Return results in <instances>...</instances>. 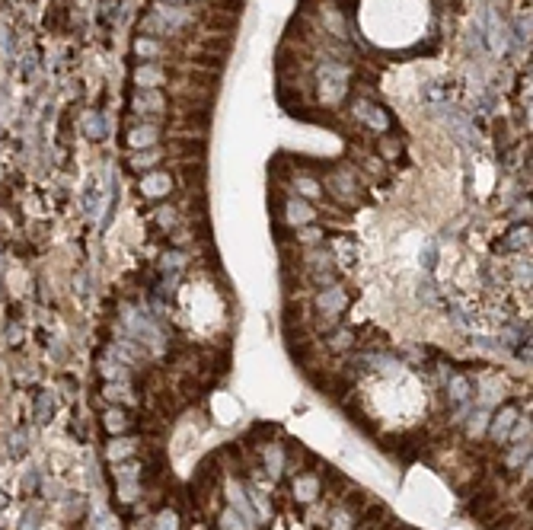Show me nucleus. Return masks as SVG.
Segmentation results:
<instances>
[{
    "instance_id": "obj_1",
    "label": "nucleus",
    "mask_w": 533,
    "mask_h": 530,
    "mask_svg": "<svg viewBox=\"0 0 533 530\" xmlns=\"http://www.w3.org/2000/svg\"><path fill=\"white\" fill-rule=\"evenodd\" d=\"M313 310L319 316V326H335L339 316L348 310V294L339 288V284H329V288H319L317 298H313Z\"/></svg>"
},
{
    "instance_id": "obj_2",
    "label": "nucleus",
    "mask_w": 533,
    "mask_h": 530,
    "mask_svg": "<svg viewBox=\"0 0 533 530\" xmlns=\"http://www.w3.org/2000/svg\"><path fill=\"white\" fill-rule=\"evenodd\" d=\"M329 189H333V195L339 201H345V205H358V185H355V179L348 176V170H335L333 179H329Z\"/></svg>"
},
{
    "instance_id": "obj_3",
    "label": "nucleus",
    "mask_w": 533,
    "mask_h": 530,
    "mask_svg": "<svg viewBox=\"0 0 533 530\" xmlns=\"http://www.w3.org/2000/svg\"><path fill=\"white\" fill-rule=\"evenodd\" d=\"M527 246H530V224L511 227V230L505 233L498 243H495V249H498V253H524Z\"/></svg>"
},
{
    "instance_id": "obj_4",
    "label": "nucleus",
    "mask_w": 533,
    "mask_h": 530,
    "mask_svg": "<svg viewBox=\"0 0 533 530\" xmlns=\"http://www.w3.org/2000/svg\"><path fill=\"white\" fill-rule=\"evenodd\" d=\"M284 221L300 230V227H307V224H313V221H317V211H313V208H310L303 199H291L288 205H284Z\"/></svg>"
},
{
    "instance_id": "obj_5",
    "label": "nucleus",
    "mask_w": 533,
    "mask_h": 530,
    "mask_svg": "<svg viewBox=\"0 0 533 530\" xmlns=\"http://www.w3.org/2000/svg\"><path fill=\"white\" fill-rule=\"evenodd\" d=\"M355 116H358L361 122H367L371 128H377V131H386V128H390V116H386L380 106H374V102H367V100L355 102Z\"/></svg>"
},
{
    "instance_id": "obj_6",
    "label": "nucleus",
    "mask_w": 533,
    "mask_h": 530,
    "mask_svg": "<svg viewBox=\"0 0 533 530\" xmlns=\"http://www.w3.org/2000/svg\"><path fill=\"white\" fill-rule=\"evenodd\" d=\"M169 189H173V179H169L167 173H147L141 179V195L144 199H163Z\"/></svg>"
},
{
    "instance_id": "obj_7",
    "label": "nucleus",
    "mask_w": 533,
    "mask_h": 530,
    "mask_svg": "<svg viewBox=\"0 0 533 530\" xmlns=\"http://www.w3.org/2000/svg\"><path fill=\"white\" fill-rule=\"evenodd\" d=\"M485 33H489V45H492L495 55H505V51H508V35L511 33L495 17H489V29H485Z\"/></svg>"
},
{
    "instance_id": "obj_8",
    "label": "nucleus",
    "mask_w": 533,
    "mask_h": 530,
    "mask_svg": "<svg viewBox=\"0 0 533 530\" xmlns=\"http://www.w3.org/2000/svg\"><path fill=\"white\" fill-rule=\"evenodd\" d=\"M167 80V74L160 71V67H150V64H141L138 71H134V83L138 86H147V90H153V86H160V83Z\"/></svg>"
},
{
    "instance_id": "obj_9",
    "label": "nucleus",
    "mask_w": 533,
    "mask_h": 530,
    "mask_svg": "<svg viewBox=\"0 0 533 530\" xmlns=\"http://www.w3.org/2000/svg\"><path fill=\"white\" fill-rule=\"evenodd\" d=\"M157 125H144V128H131L128 131V144L131 147H153L157 144Z\"/></svg>"
},
{
    "instance_id": "obj_10",
    "label": "nucleus",
    "mask_w": 533,
    "mask_h": 530,
    "mask_svg": "<svg viewBox=\"0 0 533 530\" xmlns=\"http://www.w3.org/2000/svg\"><path fill=\"white\" fill-rule=\"evenodd\" d=\"M351 345H355V332L345 329V326L329 336V348H333V351H351Z\"/></svg>"
},
{
    "instance_id": "obj_11",
    "label": "nucleus",
    "mask_w": 533,
    "mask_h": 530,
    "mask_svg": "<svg viewBox=\"0 0 533 530\" xmlns=\"http://www.w3.org/2000/svg\"><path fill=\"white\" fill-rule=\"evenodd\" d=\"M438 253H441V243H438V240H428L425 246H422L418 262H422V268H425V272H431L434 265H438Z\"/></svg>"
},
{
    "instance_id": "obj_12",
    "label": "nucleus",
    "mask_w": 533,
    "mask_h": 530,
    "mask_svg": "<svg viewBox=\"0 0 533 530\" xmlns=\"http://www.w3.org/2000/svg\"><path fill=\"white\" fill-rule=\"evenodd\" d=\"M294 189H297L300 199H317L319 192H323V185L317 183V179H310V176H297V183H294Z\"/></svg>"
},
{
    "instance_id": "obj_13",
    "label": "nucleus",
    "mask_w": 533,
    "mask_h": 530,
    "mask_svg": "<svg viewBox=\"0 0 533 530\" xmlns=\"http://www.w3.org/2000/svg\"><path fill=\"white\" fill-rule=\"evenodd\" d=\"M131 106L138 112H144V109H163V96H157V93H138L131 100Z\"/></svg>"
},
{
    "instance_id": "obj_14",
    "label": "nucleus",
    "mask_w": 533,
    "mask_h": 530,
    "mask_svg": "<svg viewBox=\"0 0 533 530\" xmlns=\"http://www.w3.org/2000/svg\"><path fill=\"white\" fill-rule=\"evenodd\" d=\"M297 240L303 243V246H323V230L319 227H313V224H307V227H300V233H297Z\"/></svg>"
},
{
    "instance_id": "obj_15",
    "label": "nucleus",
    "mask_w": 533,
    "mask_h": 530,
    "mask_svg": "<svg viewBox=\"0 0 533 530\" xmlns=\"http://www.w3.org/2000/svg\"><path fill=\"white\" fill-rule=\"evenodd\" d=\"M134 51H138L141 58H157L160 51H163V45H160V42H153V39H138V42H134Z\"/></svg>"
},
{
    "instance_id": "obj_16",
    "label": "nucleus",
    "mask_w": 533,
    "mask_h": 530,
    "mask_svg": "<svg viewBox=\"0 0 533 530\" xmlns=\"http://www.w3.org/2000/svg\"><path fill=\"white\" fill-rule=\"evenodd\" d=\"M153 214H157L153 221H157L163 230H169V227L176 224V211H173V208H160V211H153Z\"/></svg>"
},
{
    "instance_id": "obj_17",
    "label": "nucleus",
    "mask_w": 533,
    "mask_h": 530,
    "mask_svg": "<svg viewBox=\"0 0 533 530\" xmlns=\"http://www.w3.org/2000/svg\"><path fill=\"white\" fill-rule=\"evenodd\" d=\"M153 163H157V154H153V150H147V154H138V157H131V166H134V170H150Z\"/></svg>"
},
{
    "instance_id": "obj_18",
    "label": "nucleus",
    "mask_w": 533,
    "mask_h": 530,
    "mask_svg": "<svg viewBox=\"0 0 533 530\" xmlns=\"http://www.w3.org/2000/svg\"><path fill=\"white\" fill-rule=\"evenodd\" d=\"M185 262L183 253H169V256H163V272H179Z\"/></svg>"
},
{
    "instance_id": "obj_19",
    "label": "nucleus",
    "mask_w": 533,
    "mask_h": 530,
    "mask_svg": "<svg viewBox=\"0 0 533 530\" xmlns=\"http://www.w3.org/2000/svg\"><path fill=\"white\" fill-rule=\"evenodd\" d=\"M86 131H90L93 138H102V131H106L102 118H100V116H90V118H86Z\"/></svg>"
},
{
    "instance_id": "obj_20",
    "label": "nucleus",
    "mask_w": 533,
    "mask_h": 530,
    "mask_svg": "<svg viewBox=\"0 0 533 530\" xmlns=\"http://www.w3.org/2000/svg\"><path fill=\"white\" fill-rule=\"evenodd\" d=\"M524 217H530V201H521V205L511 211V221H524Z\"/></svg>"
}]
</instances>
